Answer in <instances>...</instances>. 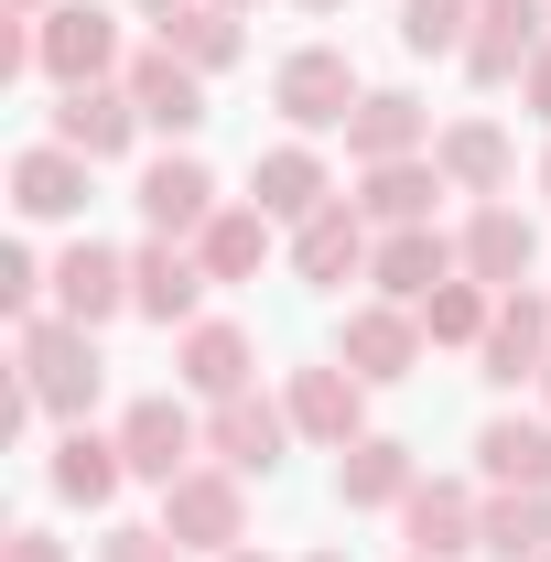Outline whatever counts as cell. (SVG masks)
Masks as SVG:
<instances>
[{"label":"cell","mask_w":551,"mask_h":562,"mask_svg":"<svg viewBox=\"0 0 551 562\" xmlns=\"http://www.w3.org/2000/svg\"><path fill=\"white\" fill-rule=\"evenodd\" d=\"M11 357H22V390H33V412H55V422H87V412H98V390H109V357H98V336H87V325H66V314H33V325H11Z\"/></svg>","instance_id":"6da1fadb"},{"label":"cell","mask_w":551,"mask_h":562,"mask_svg":"<svg viewBox=\"0 0 551 562\" xmlns=\"http://www.w3.org/2000/svg\"><path fill=\"white\" fill-rule=\"evenodd\" d=\"M162 530L184 541V552H249V476H227V465H195V476H173L162 487Z\"/></svg>","instance_id":"7a4b0ae2"},{"label":"cell","mask_w":551,"mask_h":562,"mask_svg":"<svg viewBox=\"0 0 551 562\" xmlns=\"http://www.w3.org/2000/svg\"><path fill=\"white\" fill-rule=\"evenodd\" d=\"M33 66L55 76V87H109L131 55H120V22H109L98 0H66V11L33 22Z\"/></svg>","instance_id":"3957f363"},{"label":"cell","mask_w":551,"mask_h":562,"mask_svg":"<svg viewBox=\"0 0 551 562\" xmlns=\"http://www.w3.org/2000/svg\"><path fill=\"white\" fill-rule=\"evenodd\" d=\"M401 541H412V562H465V552H486V497L465 487V476H421V487L401 497Z\"/></svg>","instance_id":"277c9868"},{"label":"cell","mask_w":551,"mask_h":562,"mask_svg":"<svg viewBox=\"0 0 551 562\" xmlns=\"http://www.w3.org/2000/svg\"><path fill=\"white\" fill-rule=\"evenodd\" d=\"M120 454H131L140 487H173V476H195V454H206V422L184 412L173 390H151V401H131V412H120Z\"/></svg>","instance_id":"5b68a950"},{"label":"cell","mask_w":551,"mask_h":562,"mask_svg":"<svg viewBox=\"0 0 551 562\" xmlns=\"http://www.w3.org/2000/svg\"><path fill=\"white\" fill-rule=\"evenodd\" d=\"M357 66H346L336 44H303V55H281V76H271V109L292 120V131H346L357 120Z\"/></svg>","instance_id":"8992f818"},{"label":"cell","mask_w":551,"mask_h":562,"mask_svg":"<svg viewBox=\"0 0 551 562\" xmlns=\"http://www.w3.org/2000/svg\"><path fill=\"white\" fill-rule=\"evenodd\" d=\"M216 206H227V195H216V173L195 162V151L140 162V227H151V238H184V249H195V238L216 227Z\"/></svg>","instance_id":"52a82bcc"},{"label":"cell","mask_w":551,"mask_h":562,"mask_svg":"<svg viewBox=\"0 0 551 562\" xmlns=\"http://www.w3.org/2000/svg\"><path fill=\"white\" fill-rule=\"evenodd\" d=\"M281 443H292V401H260V390L206 401V454L227 465V476H271Z\"/></svg>","instance_id":"ba28073f"},{"label":"cell","mask_w":551,"mask_h":562,"mask_svg":"<svg viewBox=\"0 0 551 562\" xmlns=\"http://www.w3.org/2000/svg\"><path fill=\"white\" fill-rule=\"evenodd\" d=\"M206 260L184 249V238H140L131 249V314H151V325H206L195 303H206Z\"/></svg>","instance_id":"9c48e42d"},{"label":"cell","mask_w":551,"mask_h":562,"mask_svg":"<svg viewBox=\"0 0 551 562\" xmlns=\"http://www.w3.org/2000/svg\"><path fill=\"white\" fill-rule=\"evenodd\" d=\"M421 347H432V336H421V314H412V303H357V314H346V336H336V357L357 368V379H368V390L412 379V368H421Z\"/></svg>","instance_id":"30bf717a"},{"label":"cell","mask_w":551,"mask_h":562,"mask_svg":"<svg viewBox=\"0 0 551 562\" xmlns=\"http://www.w3.org/2000/svg\"><path fill=\"white\" fill-rule=\"evenodd\" d=\"M465 271V249L443 238V227H379V260H368V281H379V303H432L443 281Z\"/></svg>","instance_id":"8fae6325"},{"label":"cell","mask_w":551,"mask_h":562,"mask_svg":"<svg viewBox=\"0 0 551 562\" xmlns=\"http://www.w3.org/2000/svg\"><path fill=\"white\" fill-rule=\"evenodd\" d=\"M281 401H292V432H303V443H357V432H368V379H357V368H346V357H325V368H292V390H281Z\"/></svg>","instance_id":"7c38bea8"},{"label":"cell","mask_w":551,"mask_h":562,"mask_svg":"<svg viewBox=\"0 0 551 562\" xmlns=\"http://www.w3.org/2000/svg\"><path fill=\"white\" fill-rule=\"evenodd\" d=\"M454 249H465V281H486V292H519V281L541 271V227L519 206H497V195L454 227Z\"/></svg>","instance_id":"4fadbf2b"},{"label":"cell","mask_w":551,"mask_h":562,"mask_svg":"<svg viewBox=\"0 0 551 562\" xmlns=\"http://www.w3.org/2000/svg\"><path fill=\"white\" fill-rule=\"evenodd\" d=\"M551 368V292H497V325H486L476 347V379L486 390H519V379H541Z\"/></svg>","instance_id":"5bb4252c"},{"label":"cell","mask_w":551,"mask_h":562,"mask_svg":"<svg viewBox=\"0 0 551 562\" xmlns=\"http://www.w3.org/2000/svg\"><path fill=\"white\" fill-rule=\"evenodd\" d=\"M551 44V11L541 0H476V33H465V76L476 87H508L530 76V55Z\"/></svg>","instance_id":"9a60e30c"},{"label":"cell","mask_w":551,"mask_h":562,"mask_svg":"<svg viewBox=\"0 0 551 562\" xmlns=\"http://www.w3.org/2000/svg\"><path fill=\"white\" fill-rule=\"evenodd\" d=\"M368 260H379V238H368L357 195H336V206H314L303 227H292V271L314 281V292H336V281H368Z\"/></svg>","instance_id":"2e32d148"},{"label":"cell","mask_w":551,"mask_h":562,"mask_svg":"<svg viewBox=\"0 0 551 562\" xmlns=\"http://www.w3.org/2000/svg\"><path fill=\"white\" fill-rule=\"evenodd\" d=\"M249 206L271 216V227H303L314 206H336V173H325V151H314V140H271V151L249 162Z\"/></svg>","instance_id":"e0dca14e"},{"label":"cell","mask_w":551,"mask_h":562,"mask_svg":"<svg viewBox=\"0 0 551 562\" xmlns=\"http://www.w3.org/2000/svg\"><path fill=\"white\" fill-rule=\"evenodd\" d=\"M173 379L195 390V401H238V390H260V347H249V325H184L173 336Z\"/></svg>","instance_id":"ac0fdd59"},{"label":"cell","mask_w":551,"mask_h":562,"mask_svg":"<svg viewBox=\"0 0 551 562\" xmlns=\"http://www.w3.org/2000/svg\"><path fill=\"white\" fill-rule=\"evenodd\" d=\"M140 131H151V120H140V98L120 87V76H109V87H66V109H55V140L87 151V162H120Z\"/></svg>","instance_id":"d6986e66"},{"label":"cell","mask_w":551,"mask_h":562,"mask_svg":"<svg viewBox=\"0 0 551 562\" xmlns=\"http://www.w3.org/2000/svg\"><path fill=\"white\" fill-rule=\"evenodd\" d=\"M120 87H131L140 98V120H151V131H206V76L184 66V55H173V44H151V55H131V66H120Z\"/></svg>","instance_id":"ffe728a7"},{"label":"cell","mask_w":551,"mask_h":562,"mask_svg":"<svg viewBox=\"0 0 551 562\" xmlns=\"http://www.w3.org/2000/svg\"><path fill=\"white\" fill-rule=\"evenodd\" d=\"M87 151H66V140H33L22 162H11V206L33 216V227H66V216H87Z\"/></svg>","instance_id":"44dd1931"},{"label":"cell","mask_w":551,"mask_h":562,"mask_svg":"<svg viewBox=\"0 0 551 562\" xmlns=\"http://www.w3.org/2000/svg\"><path fill=\"white\" fill-rule=\"evenodd\" d=\"M346 151H357V173L368 162H412V151H432V109H421L412 87H368L357 120H346Z\"/></svg>","instance_id":"7402d4cb"},{"label":"cell","mask_w":551,"mask_h":562,"mask_svg":"<svg viewBox=\"0 0 551 562\" xmlns=\"http://www.w3.org/2000/svg\"><path fill=\"white\" fill-rule=\"evenodd\" d=\"M55 314L87 325V336H98L109 314H131V260H120V249H98V238H76L66 260H55Z\"/></svg>","instance_id":"603a6c76"},{"label":"cell","mask_w":551,"mask_h":562,"mask_svg":"<svg viewBox=\"0 0 551 562\" xmlns=\"http://www.w3.org/2000/svg\"><path fill=\"white\" fill-rule=\"evenodd\" d=\"M432 195H454L432 151H412V162H368V173H357V216H368V227H432Z\"/></svg>","instance_id":"cb8c5ba5"},{"label":"cell","mask_w":551,"mask_h":562,"mask_svg":"<svg viewBox=\"0 0 551 562\" xmlns=\"http://www.w3.org/2000/svg\"><path fill=\"white\" fill-rule=\"evenodd\" d=\"M412 487L421 476H412V443H401V432H357V443L336 454V497L346 508H401Z\"/></svg>","instance_id":"d4e9b609"},{"label":"cell","mask_w":551,"mask_h":562,"mask_svg":"<svg viewBox=\"0 0 551 562\" xmlns=\"http://www.w3.org/2000/svg\"><path fill=\"white\" fill-rule=\"evenodd\" d=\"M55 497H76V508H109V497L131 487V454H120V432H87V422H66V443H55Z\"/></svg>","instance_id":"484cf974"},{"label":"cell","mask_w":551,"mask_h":562,"mask_svg":"<svg viewBox=\"0 0 551 562\" xmlns=\"http://www.w3.org/2000/svg\"><path fill=\"white\" fill-rule=\"evenodd\" d=\"M476 476H486V487H551V422L497 412L476 432Z\"/></svg>","instance_id":"4316f807"},{"label":"cell","mask_w":551,"mask_h":562,"mask_svg":"<svg viewBox=\"0 0 551 562\" xmlns=\"http://www.w3.org/2000/svg\"><path fill=\"white\" fill-rule=\"evenodd\" d=\"M432 162H443V184H454V195H497V184L519 173V151H508L497 120H454V131L432 140Z\"/></svg>","instance_id":"83f0119b"},{"label":"cell","mask_w":551,"mask_h":562,"mask_svg":"<svg viewBox=\"0 0 551 562\" xmlns=\"http://www.w3.org/2000/svg\"><path fill=\"white\" fill-rule=\"evenodd\" d=\"M486 552L497 562H551V487H497L486 497Z\"/></svg>","instance_id":"f1b7e54d"},{"label":"cell","mask_w":551,"mask_h":562,"mask_svg":"<svg viewBox=\"0 0 551 562\" xmlns=\"http://www.w3.org/2000/svg\"><path fill=\"white\" fill-rule=\"evenodd\" d=\"M162 44H173L195 76H227L238 55H249V33H238V11H227V0H195V11H173V22H162Z\"/></svg>","instance_id":"f546056e"},{"label":"cell","mask_w":551,"mask_h":562,"mask_svg":"<svg viewBox=\"0 0 551 562\" xmlns=\"http://www.w3.org/2000/svg\"><path fill=\"white\" fill-rule=\"evenodd\" d=\"M195 260H206L216 281H260V260H271V216H260V206H216V227L195 238Z\"/></svg>","instance_id":"4dcf8cb0"},{"label":"cell","mask_w":551,"mask_h":562,"mask_svg":"<svg viewBox=\"0 0 551 562\" xmlns=\"http://www.w3.org/2000/svg\"><path fill=\"white\" fill-rule=\"evenodd\" d=\"M486 325H497V292H486V281H465V271L421 303V336H432V347H465V357H476V347H486Z\"/></svg>","instance_id":"1f68e13d"},{"label":"cell","mask_w":551,"mask_h":562,"mask_svg":"<svg viewBox=\"0 0 551 562\" xmlns=\"http://www.w3.org/2000/svg\"><path fill=\"white\" fill-rule=\"evenodd\" d=\"M476 33V0H401V44L412 55H465Z\"/></svg>","instance_id":"d6a6232c"},{"label":"cell","mask_w":551,"mask_h":562,"mask_svg":"<svg viewBox=\"0 0 551 562\" xmlns=\"http://www.w3.org/2000/svg\"><path fill=\"white\" fill-rule=\"evenodd\" d=\"M98 562H184V541H173L162 519H120V530L98 541Z\"/></svg>","instance_id":"836d02e7"},{"label":"cell","mask_w":551,"mask_h":562,"mask_svg":"<svg viewBox=\"0 0 551 562\" xmlns=\"http://www.w3.org/2000/svg\"><path fill=\"white\" fill-rule=\"evenodd\" d=\"M0 562H66V541H55V530H11V541H0Z\"/></svg>","instance_id":"e575fe53"},{"label":"cell","mask_w":551,"mask_h":562,"mask_svg":"<svg viewBox=\"0 0 551 562\" xmlns=\"http://www.w3.org/2000/svg\"><path fill=\"white\" fill-rule=\"evenodd\" d=\"M519 98H530V120H551V44L530 55V76H519Z\"/></svg>","instance_id":"d590c367"},{"label":"cell","mask_w":551,"mask_h":562,"mask_svg":"<svg viewBox=\"0 0 551 562\" xmlns=\"http://www.w3.org/2000/svg\"><path fill=\"white\" fill-rule=\"evenodd\" d=\"M140 22H173V11H195V0H131Z\"/></svg>","instance_id":"8d00e7d4"},{"label":"cell","mask_w":551,"mask_h":562,"mask_svg":"<svg viewBox=\"0 0 551 562\" xmlns=\"http://www.w3.org/2000/svg\"><path fill=\"white\" fill-rule=\"evenodd\" d=\"M44 11H66V0H11V22H44Z\"/></svg>","instance_id":"74e56055"},{"label":"cell","mask_w":551,"mask_h":562,"mask_svg":"<svg viewBox=\"0 0 551 562\" xmlns=\"http://www.w3.org/2000/svg\"><path fill=\"white\" fill-rule=\"evenodd\" d=\"M303 11H346V0H303Z\"/></svg>","instance_id":"f35d334b"},{"label":"cell","mask_w":551,"mask_h":562,"mask_svg":"<svg viewBox=\"0 0 551 562\" xmlns=\"http://www.w3.org/2000/svg\"><path fill=\"white\" fill-rule=\"evenodd\" d=\"M541 195H551V151H541Z\"/></svg>","instance_id":"ab89813d"},{"label":"cell","mask_w":551,"mask_h":562,"mask_svg":"<svg viewBox=\"0 0 551 562\" xmlns=\"http://www.w3.org/2000/svg\"><path fill=\"white\" fill-rule=\"evenodd\" d=\"M227 562H260V552H227Z\"/></svg>","instance_id":"60d3db41"},{"label":"cell","mask_w":551,"mask_h":562,"mask_svg":"<svg viewBox=\"0 0 551 562\" xmlns=\"http://www.w3.org/2000/svg\"><path fill=\"white\" fill-rule=\"evenodd\" d=\"M541 401H551V368H541Z\"/></svg>","instance_id":"b9f144b4"},{"label":"cell","mask_w":551,"mask_h":562,"mask_svg":"<svg viewBox=\"0 0 551 562\" xmlns=\"http://www.w3.org/2000/svg\"><path fill=\"white\" fill-rule=\"evenodd\" d=\"M314 562H346V552H314Z\"/></svg>","instance_id":"7bdbcfd3"},{"label":"cell","mask_w":551,"mask_h":562,"mask_svg":"<svg viewBox=\"0 0 551 562\" xmlns=\"http://www.w3.org/2000/svg\"><path fill=\"white\" fill-rule=\"evenodd\" d=\"M227 11H249V0H227Z\"/></svg>","instance_id":"ee69618b"}]
</instances>
